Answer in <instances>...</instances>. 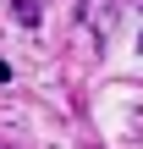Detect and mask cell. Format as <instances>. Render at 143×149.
<instances>
[{
  "instance_id": "obj_2",
  "label": "cell",
  "mask_w": 143,
  "mask_h": 149,
  "mask_svg": "<svg viewBox=\"0 0 143 149\" xmlns=\"http://www.w3.org/2000/svg\"><path fill=\"white\" fill-rule=\"evenodd\" d=\"M6 77H11V66H6V61H0V83H6Z\"/></svg>"
},
{
  "instance_id": "obj_1",
  "label": "cell",
  "mask_w": 143,
  "mask_h": 149,
  "mask_svg": "<svg viewBox=\"0 0 143 149\" xmlns=\"http://www.w3.org/2000/svg\"><path fill=\"white\" fill-rule=\"evenodd\" d=\"M11 6H17V17H22V22H39V0H11Z\"/></svg>"
}]
</instances>
